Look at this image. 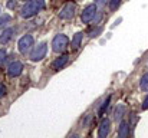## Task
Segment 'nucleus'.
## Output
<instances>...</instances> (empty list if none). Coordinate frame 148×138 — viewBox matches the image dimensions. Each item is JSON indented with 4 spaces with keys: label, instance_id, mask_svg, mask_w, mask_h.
<instances>
[{
    "label": "nucleus",
    "instance_id": "nucleus-1",
    "mask_svg": "<svg viewBox=\"0 0 148 138\" xmlns=\"http://www.w3.org/2000/svg\"><path fill=\"white\" fill-rule=\"evenodd\" d=\"M43 7H45V0H27L20 9V16L25 19H29L38 14Z\"/></svg>",
    "mask_w": 148,
    "mask_h": 138
},
{
    "label": "nucleus",
    "instance_id": "nucleus-2",
    "mask_svg": "<svg viewBox=\"0 0 148 138\" xmlns=\"http://www.w3.org/2000/svg\"><path fill=\"white\" fill-rule=\"evenodd\" d=\"M68 45H69V39H68V36L63 35V33L56 35V36L53 38V41H52V49H53V52H56V53L63 52V50L68 47Z\"/></svg>",
    "mask_w": 148,
    "mask_h": 138
},
{
    "label": "nucleus",
    "instance_id": "nucleus-3",
    "mask_svg": "<svg viewBox=\"0 0 148 138\" xmlns=\"http://www.w3.org/2000/svg\"><path fill=\"white\" fill-rule=\"evenodd\" d=\"M46 52H48V43L46 42H42L38 46H35L30 52V60L32 62H39L42 60L45 56H46Z\"/></svg>",
    "mask_w": 148,
    "mask_h": 138
},
{
    "label": "nucleus",
    "instance_id": "nucleus-4",
    "mask_svg": "<svg viewBox=\"0 0 148 138\" xmlns=\"http://www.w3.org/2000/svg\"><path fill=\"white\" fill-rule=\"evenodd\" d=\"M97 14H98V6L97 4H88L84 9V12L81 14V19H82L84 23H91V22L95 20Z\"/></svg>",
    "mask_w": 148,
    "mask_h": 138
},
{
    "label": "nucleus",
    "instance_id": "nucleus-5",
    "mask_svg": "<svg viewBox=\"0 0 148 138\" xmlns=\"http://www.w3.org/2000/svg\"><path fill=\"white\" fill-rule=\"evenodd\" d=\"M75 12H76V4L72 3V1H68L59 12V17L63 19V20H69L75 16Z\"/></svg>",
    "mask_w": 148,
    "mask_h": 138
},
{
    "label": "nucleus",
    "instance_id": "nucleus-6",
    "mask_svg": "<svg viewBox=\"0 0 148 138\" xmlns=\"http://www.w3.org/2000/svg\"><path fill=\"white\" fill-rule=\"evenodd\" d=\"M33 42L35 41H33L32 35H25L23 38H20V41H19V52L23 53V55L29 53L32 50V47H33Z\"/></svg>",
    "mask_w": 148,
    "mask_h": 138
},
{
    "label": "nucleus",
    "instance_id": "nucleus-7",
    "mask_svg": "<svg viewBox=\"0 0 148 138\" xmlns=\"http://www.w3.org/2000/svg\"><path fill=\"white\" fill-rule=\"evenodd\" d=\"M22 71H23V65H22V62H19V60H13V62L9 65V68H7V73H9V76H12V78L19 76V75L22 73Z\"/></svg>",
    "mask_w": 148,
    "mask_h": 138
},
{
    "label": "nucleus",
    "instance_id": "nucleus-8",
    "mask_svg": "<svg viewBox=\"0 0 148 138\" xmlns=\"http://www.w3.org/2000/svg\"><path fill=\"white\" fill-rule=\"evenodd\" d=\"M111 133V121L108 118H103L99 124V128H98V135L101 138L106 137L108 134Z\"/></svg>",
    "mask_w": 148,
    "mask_h": 138
},
{
    "label": "nucleus",
    "instance_id": "nucleus-9",
    "mask_svg": "<svg viewBox=\"0 0 148 138\" xmlns=\"http://www.w3.org/2000/svg\"><path fill=\"white\" fill-rule=\"evenodd\" d=\"M68 60H69V55H60L59 58H56L53 62H52V68L55 69V71H59V69H62L66 63H68Z\"/></svg>",
    "mask_w": 148,
    "mask_h": 138
},
{
    "label": "nucleus",
    "instance_id": "nucleus-10",
    "mask_svg": "<svg viewBox=\"0 0 148 138\" xmlns=\"http://www.w3.org/2000/svg\"><path fill=\"white\" fill-rule=\"evenodd\" d=\"M125 114H127V106L124 104H118L115 106V109H114V119L115 121H121Z\"/></svg>",
    "mask_w": 148,
    "mask_h": 138
},
{
    "label": "nucleus",
    "instance_id": "nucleus-11",
    "mask_svg": "<svg viewBox=\"0 0 148 138\" xmlns=\"http://www.w3.org/2000/svg\"><path fill=\"white\" fill-rule=\"evenodd\" d=\"M13 35H14V29H13V27H7V29H4V30L1 32V35H0V45L7 43V42L13 38Z\"/></svg>",
    "mask_w": 148,
    "mask_h": 138
},
{
    "label": "nucleus",
    "instance_id": "nucleus-12",
    "mask_svg": "<svg viewBox=\"0 0 148 138\" xmlns=\"http://www.w3.org/2000/svg\"><path fill=\"white\" fill-rule=\"evenodd\" d=\"M130 135V124L124 119H121L119 128H118V137L119 138H125Z\"/></svg>",
    "mask_w": 148,
    "mask_h": 138
},
{
    "label": "nucleus",
    "instance_id": "nucleus-13",
    "mask_svg": "<svg viewBox=\"0 0 148 138\" xmlns=\"http://www.w3.org/2000/svg\"><path fill=\"white\" fill-rule=\"evenodd\" d=\"M82 38H84V33L82 32H78L73 36V39H72V50H78L79 49V46L82 43Z\"/></svg>",
    "mask_w": 148,
    "mask_h": 138
},
{
    "label": "nucleus",
    "instance_id": "nucleus-14",
    "mask_svg": "<svg viewBox=\"0 0 148 138\" xmlns=\"http://www.w3.org/2000/svg\"><path fill=\"white\" fill-rule=\"evenodd\" d=\"M140 88H141V91H144V92L148 91V73H144V75L141 76V81H140Z\"/></svg>",
    "mask_w": 148,
    "mask_h": 138
},
{
    "label": "nucleus",
    "instance_id": "nucleus-15",
    "mask_svg": "<svg viewBox=\"0 0 148 138\" xmlns=\"http://www.w3.org/2000/svg\"><path fill=\"white\" fill-rule=\"evenodd\" d=\"M10 22H12L10 14H3V16H0V29L4 27V26H7Z\"/></svg>",
    "mask_w": 148,
    "mask_h": 138
},
{
    "label": "nucleus",
    "instance_id": "nucleus-16",
    "mask_svg": "<svg viewBox=\"0 0 148 138\" xmlns=\"http://www.w3.org/2000/svg\"><path fill=\"white\" fill-rule=\"evenodd\" d=\"M102 26H97L95 29H91L89 32H88V36L89 38H97V36H99V33H102Z\"/></svg>",
    "mask_w": 148,
    "mask_h": 138
},
{
    "label": "nucleus",
    "instance_id": "nucleus-17",
    "mask_svg": "<svg viewBox=\"0 0 148 138\" xmlns=\"http://www.w3.org/2000/svg\"><path fill=\"white\" fill-rule=\"evenodd\" d=\"M109 102H111V96H108V98L102 102V105H101V108H99V115H103V114H105L106 108L109 106Z\"/></svg>",
    "mask_w": 148,
    "mask_h": 138
},
{
    "label": "nucleus",
    "instance_id": "nucleus-18",
    "mask_svg": "<svg viewBox=\"0 0 148 138\" xmlns=\"http://www.w3.org/2000/svg\"><path fill=\"white\" fill-rule=\"evenodd\" d=\"M121 1H122V0H109V9H111L112 12H114V10H116V9L119 7Z\"/></svg>",
    "mask_w": 148,
    "mask_h": 138
},
{
    "label": "nucleus",
    "instance_id": "nucleus-19",
    "mask_svg": "<svg viewBox=\"0 0 148 138\" xmlns=\"http://www.w3.org/2000/svg\"><path fill=\"white\" fill-rule=\"evenodd\" d=\"M16 3H17V0H7V7L9 9H14L16 7Z\"/></svg>",
    "mask_w": 148,
    "mask_h": 138
},
{
    "label": "nucleus",
    "instance_id": "nucleus-20",
    "mask_svg": "<svg viewBox=\"0 0 148 138\" xmlns=\"http://www.w3.org/2000/svg\"><path fill=\"white\" fill-rule=\"evenodd\" d=\"M6 55H7V53H6V50H4V49H0V63H1V62H4Z\"/></svg>",
    "mask_w": 148,
    "mask_h": 138
},
{
    "label": "nucleus",
    "instance_id": "nucleus-21",
    "mask_svg": "<svg viewBox=\"0 0 148 138\" xmlns=\"http://www.w3.org/2000/svg\"><path fill=\"white\" fill-rule=\"evenodd\" d=\"M106 3H109V0H95V4L97 6H105Z\"/></svg>",
    "mask_w": 148,
    "mask_h": 138
},
{
    "label": "nucleus",
    "instance_id": "nucleus-22",
    "mask_svg": "<svg viewBox=\"0 0 148 138\" xmlns=\"http://www.w3.org/2000/svg\"><path fill=\"white\" fill-rule=\"evenodd\" d=\"M6 91H7V89H6V87H4L3 84H0V98L6 95Z\"/></svg>",
    "mask_w": 148,
    "mask_h": 138
},
{
    "label": "nucleus",
    "instance_id": "nucleus-23",
    "mask_svg": "<svg viewBox=\"0 0 148 138\" xmlns=\"http://www.w3.org/2000/svg\"><path fill=\"white\" fill-rule=\"evenodd\" d=\"M143 109H148V95L145 96V99L143 102Z\"/></svg>",
    "mask_w": 148,
    "mask_h": 138
},
{
    "label": "nucleus",
    "instance_id": "nucleus-24",
    "mask_svg": "<svg viewBox=\"0 0 148 138\" xmlns=\"http://www.w3.org/2000/svg\"><path fill=\"white\" fill-rule=\"evenodd\" d=\"M23 1H26V0H23Z\"/></svg>",
    "mask_w": 148,
    "mask_h": 138
}]
</instances>
